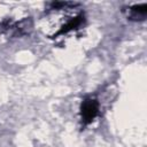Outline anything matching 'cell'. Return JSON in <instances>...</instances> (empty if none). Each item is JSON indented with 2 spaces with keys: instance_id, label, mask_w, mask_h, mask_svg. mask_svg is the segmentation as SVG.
<instances>
[{
  "instance_id": "cell-1",
  "label": "cell",
  "mask_w": 147,
  "mask_h": 147,
  "mask_svg": "<svg viewBox=\"0 0 147 147\" xmlns=\"http://www.w3.org/2000/svg\"><path fill=\"white\" fill-rule=\"evenodd\" d=\"M85 22L84 11L76 2H52L41 22L48 38H57L79 29Z\"/></svg>"
},
{
  "instance_id": "cell-4",
  "label": "cell",
  "mask_w": 147,
  "mask_h": 147,
  "mask_svg": "<svg viewBox=\"0 0 147 147\" xmlns=\"http://www.w3.org/2000/svg\"><path fill=\"white\" fill-rule=\"evenodd\" d=\"M125 16L130 21H144L147 16V3H140V5H133L125 7L123 9Z\"/></svg>"
},
{
  "instance_id": "cell-3",
  "label": "cell",
  "mask_w": 147,
  "mask_h": 147,
  "mask_svg": "<svg viewBox=\"0 0 147 147\" xmlns=\"http://www.w3.org/2000/svg\"><path fill=\"white\" fill-rule=\"evenodd\" d=\"M0 26L5 32H7L11 36H22V34L28 33L31 30L32 24H31L30 20H23V21H20L18 23H15L11 21H6V22L1 23Z\"/></svg>"
},
{
  "instance_id": "cell-2",
  "label": "cell",
  "mask_w": 147,
  "mask_h": 147,
  "mask_svg": "<svg viewBox=\"0 0 147 147\" xmlns=\"http://www.w3.org/2000/svg\"><path fill=\"white\" fill-rule=\"evenodd\" d=\"M99 101L95 98L87 96L82 101L80 105V118L84 124L92 123L99 114Z\"/></svg>"
}]
</instances>
